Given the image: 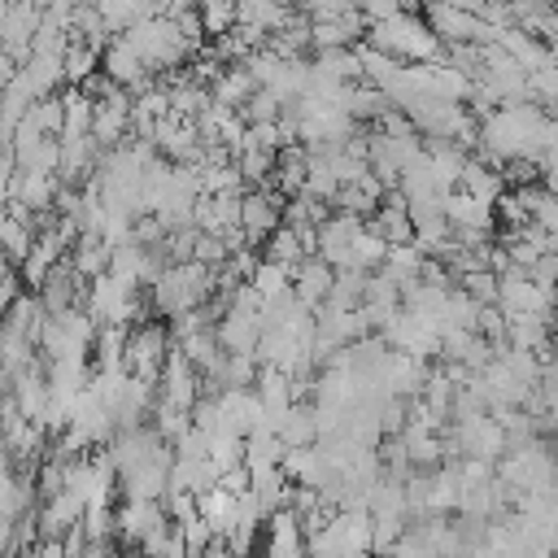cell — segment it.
Returning <instances> with one entry per match:
<instances>
[{
	"mask_svg": "<svg viewBox=\"0 0 558 558\" xmlns=\"http://www.w3.org/2000/svg\"><path fill=\"white\" fill-rule=\"evenodd\" d=\"M157 527H166V519H161V510L153 506V501H131L126 510H122V519H118V532L126 536V541H144V536H153Z\"/></svg>",
	"mask_w": 558,
	"mask_h": 558,
	"instance_id": "1",
	"label": "cell"
}]
</instances>
